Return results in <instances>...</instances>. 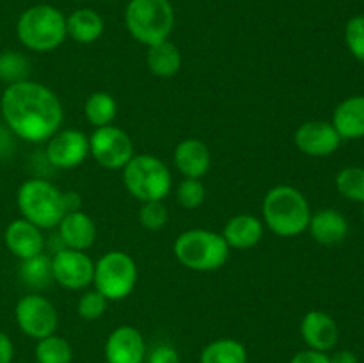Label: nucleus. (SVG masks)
<instances>
[{"mask_svg": "<svg viewBox=\"0 0 364 363\" xmlns=\"http://www.w3.org/2000/svg\"><path fill=\"white\" fill-rule=\"evenodd\" d=\"M0 110L14 135L27 142H45L59 132L63 105L55 93L39 82L9 84L0 98Z\"/></svg>", "mask_w": 364, "mask_h": 363, "instance_id": "f257e3e1", "label": "nucleus"}, {"mask_svg": "<svg viewBox=\"0 0 364 363\" xmlns=\"http://www.w3.org/2000/svg\"><path fill=\"white\" fill-rule=\"evenodd\" d=\"M263 219L267 228L279 237H295L308 230L311 209L299 189L277 185L263 198Z\"/></svg>", "mask_w": 364, "mask_h": 363, "instance_id": "f03ea898", "label": "nucleus"}, {"mask_svg": "<svg viewBox=\"0 0 364 363\" xmlns=\"http://www.w3.org/2000/svg\"><path fill=\"white\" fill-rule=\"evenodd\" d=\"M16 36L32 52H52L66 39V16L48 4L32 6L18 18Z\"/></svg>", "mask_w": 364, "mask_h": 363, "instance_id": "7ed1b4c3", "label": "nucleus"}, {"mask_svg": "<svg viewBox=\"0 0 364 363\" xmlns=\"http://www.w3.org/2000/svg\"><path fill=\"white\" fill-rule=\"evenodd\" d=\"M20 214L39 230L57 228L66 214L63 191L43 178H31L20 185L16 194Z\"/></svg>", "mask_w": 364, "mask_h": 363, "instance_id": "20e7f679", "label": "nucleus"}, {"mask_svg": "<svg viewBox=\"0 0 364 363\" xmlns=\"http://www.w3.org/2000/svg\"><path fill=\"white\" fill-rule=\"evenodd\" d=\"M174 256L183 267L210 273L224 267L230 258V246L223 233L210 230H187L174 241Z\"/></svg>", "mask_w": 364, "mask_h": 363, "instance_id": "39448f33", "label": "nucleus"}, {"mask_svg": "<svg viewBox=\"0 0 364 363\" xmlns=\"http://www.w3.org/2000/svg\"><path fill=\"white\" fill-rule=\"evenodd\" d=\"M124 23L132 38L146 46L166 41L174 28V9L169 0H130Z\"/></svg>", "mask_w": 364, "mask_h": 363, "instance_id": "423d86ee", "label": "nucleus"}, {"mask_svg": "<svg viewBox=\"0 0 364 363\" xmlns=\"http://www.w3.org/2000/svg\"><path fill=\"white\" fill-rule=\"evenodd\" d=\"M123 182L139 201H164L169 194L173 178L166 164L153 155H134L123 167Z\"/></svg>", "mask_w": 364, "mask_h": 363, "instance_id": "0eeeda50", "label": "nucleus"}, {"mask_svg": "<svg viewBox=\"0 0 364 363\" xmlns=\"http://www.w3.org/2000/svg\"><path fill=\"white\" fill-rule=\"evenodd\" d=\"M92 283L96 290L105 295L109 301H121L134 292L137 283V265L127 253H105L95 263Z\"/></svg>", "mask_w": 364, "mask_h": 363, "instance_id": "6e6552de", "label": "nucleus"}, {"mask_svg": "<svg viewBox=\"0 0 364 363\" xmlns=\"http://www.w3.org/2000/svg\"><path fill=\"white\" fill-rule=\"evenodd\" d=\"M89 155L105 169H123L134 157V142L124 130L107 125L89 137Z\"/></svg>", "mask_w": 364, "mask_h": 363, "instance_id": "1a4fd4ad", "label": "nucleus"}, {"mask_svg": "<svg viewBox=\"0 0 364 363\" xmlns=\"http://www.w3.org/2000/svg\"><path fill=\"white\" fill-rule=\"evenodd\" d=\"M18 327L27 337L41 340L53 335L57 327V310L52 302L39 294L23 295L14 308Z\"/></svg>", "mask_w": 364, "mask_h": 363, "instance_id": "9d476101", "label": "nucleus"}, {"mask_svg": "<svg viewBox=\"0 0 364 363\" xmlns=\"http://www.w3.org/2000/svg\"><path fill=\"white\" fill-rule=\"evenodd\" d=\"M53 281L70 290L89 287L95 276V263L84 251L64 248L52 256Z\"/></svg>", "mask_w": 364, "mask_h": 363, "instance_id": "9b49d317", "label": "nucleus"}, {"mask_svg": "<svg viewBox=\"0 0 364 363\" xmlns=\"http://www.w3.org/2000/svg\"><path fill=\"white\" fill-rule=\"evenodd\" d=\"M46 160L57 169H73L80 166L89 155V137L80 130L55 132L46 141Z\"/></svg>", "mask_w": 364, "mask_h": 363, "instance_id": "f8f14e48", "label": "nucleus"}, {"mask_svg": "<svg viewBox=\"0 0 364 363\" xmlns=\"http://www.w3.org/2000/svg\"><path fill=\"white\" fill-rule=\"evenodd\" d=\"M340 144L341 137L329 121H306L295 132V146L309 157H329Z\"/></svg>", "mask_w": 364, "mask_h": 363, "instance_id": "ddd939ff", "label": "nucleus"}, {"mask_svg": "<svg viewBox=\"0 0 364 363\" xmlns=\"http://www.w3.org/2000/svg\"><path fill=\"white\" fill-rule=\"evenodd\" d=\"M146 342L134 326H119L109 335L105 344L107 363H142Z\"/></svg>", "mask_w": 364, "mask_h": 363, "instance_id": "4468645a", "label": "nucleus"}, {"mask_svg": "<svg viewBox=\"0 0 364 363\" xmlns=\"http://www.w3.org/2000/svg\"><path fill=\"white\" fill-rule=\"evenodd\" d=\"M301 335L309 349L327 352L336 347L338 340H340V327L329 313L311 310L302 317Z\"/></svg>", "mask_w": 364, "mask_h": 363, "instance_id": "2eb2a0df", "label": "nucleus"}, {"mask_svg": "<svg viewBox=\"0 0 364 363\" xmlns=\"http://www.w3.org/2000/svg\"><path fill=\"white\" fill-rule=\"evenodd\" d=\"M4 242L16 258L27 260L45 251V237L36 224L27 219H14L7 224Z\"/></svg>", "mask_w": 364, "mask_h": 363, "instance_id": "dca6fc26", "label": "nucleus"}, {"mask_svg": "<svg viewBox=\"0 0 364 363\" xmlns=\"http://www.w3.org/2000/svg\"><path fill=\"white\" fill-rule=\"evenodd\" d=\"M57 228H59V237L63 238L64 248L85 251L96 241L95 221L87 214L82 212V210L64 214Z\"/></svg>", "mask_w": 364, "mask_h": 363, "instance_id": "f3484780", "label": "nucleus"}, {"mask_svg": "<svg viewBox=\"0 0 364 363\" xmlns=\"http://www.w3.org/2000/svg\"><path fill=\"white\" fill-rule=\"evenodd\" d=\"M212 155L203 141L188 137L174 149V166L185 178H201L208 173Z\"/></svg>", "mask_w": 364, "mask_h": 363, "instance_id": "a211bd4d", "label": "nucleus"}, {"mask_svg": "<svg viewBox=\"0 0 364 363\" xmlns=\"http://www.w3.org/2000/svg\"><path fill=\"white\" fill-rule=\"evenodd\" d=\"M333 127L341 141L364 137V95L350 96L334 109Z\"/></svg>", "mask_w": 364, "mask_h": 363, "instance_id": "6ab92c4d", "label": "nucleus"}, {"mask_svg": "<svg viewBox=\"0 0 364 363\" xmlns=\"http://www.w3.org/2000/svg\"><path fill=\"white\" fill-rule=\"evenodd\" d=\"M308 230L318 244L336 246L347 237L348 223L343 214H340L338 210L323 209L316 214H311Z\"/></svg>", "mask_w": 364, "mask_h": 363, "instance_id": "aec40b11", "label": "nucleus"}, {"mask_svg": "<svg viewBox=\"0 0 364 363\" xmlns=\"http://www.w3.org/2000/svg\"><path fill=\"white\" fill-rule=\"evenodd\" d=\"M223 237L230 248H255L263 237V223L251 214H238L224 224Z\"/></svg>", "mask_w": 364, "mask_h": 363, "instance_id": "412c9836", "label": "nucleus"}, {"mask_svg": "<svg viewBox=\"0 0 364 363\" xmlns=\"http://www.w3.org/2000/svg\"><path fill=\"white\" fill-rule=\"evenodd\" d=\"M103 28H105L103 18L89 7L73 11L66 18L68 36L73 41L82 43V45H89V43H95L96 39H100V36L103 34Z\"/></svg>", "mask_w": 364, "mask_h": 363, "instance_id": "4be33fe9", "label": "nucleus"}, {"mask_svg": "<svg viewBox=\"0 0 364 363\" xmlns=\"http://www.w3.org/2000/svg\"><path fill=\"white\" fill-rule=\"evenodd\" d=\"M146 63H148L149 71L156 77H173L181 68V52L174 43L166 39V41L148 46Z\"/></svg>", "mask_w": 364, "mask_h": 363, "instance_id": "5701e85b", "label": "nucleus"}, {"mask_svg": "<svg viewBox=\"0 0 364 363\" xmlns=\"http://www.w3.org/2000/svg\"><path fill=\"white\" fill-rule=\"evenodd\" d=\"M199 363H247V351L238 340L219 338L203 349Z\"/></svg>", "mask_w": 364, "mask_h": 363, "instance_id": "b1692460", "label": "nucleus"}, {"mask_svg": "<svg viewBox=\"0 0 364 363\" xmlns=\"http://www.w3.org/2000/svg\"><path fill=\"white\" fill-rule=\"evenodd\" d=\"M20 280L23 281L27 287L31 288H46L53 281L52 273V258L45 253L32 256V258L21 260L20 270Z\"/></svg>", "mask_w": 364, "mask_h": 363, "instance_id": "393cba45", "label": "nucleus"}, {"mask_svg": "<svg viewBox=\"0 0 364 363\" xmlns=\"http://www.w3.org/2000/svg\"><path fill=\"white\" fill-rule=\"evenodd\" d=\"M85 120L96 128L107 127L114 121L117 114V103L110 93L105 91H96L87 96L84 105Z\"/></svg>", "mask_w": 364, "mask_h": 363, "instance_id": "a878e982", "label": "nucleus"}, {"mask_svg": "<svg viewBox=\"0 0 364 363\" xmlns=\"http://www.w3.org/2000/svg\"><path fill=\"white\" fill-rule=\"evenodd\" d=\"M31 75V60L21 52L6 50L0 53V80L9 84L28 80Z\"/></svg>", "mask_w": 364, "mask_h": 363, "instance_id": "bb28decb", "label": "nucleus"}, {"mask_svg": "<svg viewBox=\"0 0 364 363\" xmlns=\"http://www.w3.org/2000/svg\"><path fill=\"white\" fill-rule=\"evenodd\" d=\"M71 358H73L71 345L64 338L50 335L38 340L36 345L38 363H71Z\"/></svg>", "mask_w": 364, "mask_h": 363, "instance_id": "cd10ccee", "label": "nucleus"}, {"mask_svg": "<svg viewBox=\"0 0 364 363\" xmlns=\"http://www.w3.org/2000/svg\"><path fill=\"white\" fill-rule=\"evenodd\" d=\"M336 189L343 198L364 203V167H345L336 177Z\"/></svg>", "mask_w": 364, "mask_h": 363, "instance_id": "c85d7f7f", "label": "nucleus"}, {"mask_svg": "<svg viewBox=\"0 0 364 363\" xmlns=\"http://www.w3.org/2000/svg\"><path fill=\"white\" fill-rule=\"evenodd\" d=\"M206 196L205 185L199 182V178H185L180 182L176 189V201L187 210H194L203 205Z\"/></svg>", "mask_w": 364, "mask_h": 363, "instance_id": "c756f323", "label": "nucleus"}, {"mask_svg": "<svg viewBox=\"0 0 364 363\" xmlns=\"http://www.w3.org/2000/svg\"><path fill=\"white\" fill-rule=\"evenodd\" d=\"M169 219V212L164 201H146L139 210V221L146 230H162Z\"/></svg>", "mask_w": 364, "mask_h": 363, "instance_id": "7c9ffc66", "label": "nucleus"}, {"mask_svg": "<svg viewBox=\"0 0 364 363\" xmlns=\"http://www.w3.org/2000/svg\"><path fill=\"white\" fill-rule=\"evenodd\" d=\"M345 43L358 60L364 63V14L350 18L345 25Z\"/></svg>", "mask_w": 364, "mask_h": 363, "instance_id": "2f4dec72", "label": "nucleus"}, {"mask_svg": "<svg viewBox=\"0 0 364 363\" xmlns=\"http://www.w3.org/2000/svg\"><path fill=\"white\" fill-rule=\"evenodd\" d=\"M107 305H109V299L103 294H100L98 290H89L78 299V315L85 320H96L105 313Z\"/></svg>", "mask_w": 364, "mask_h": 363, "instance_id": "473e14b6", "label": "nucleus"}, {"mask_svg": "<svg viewBox=\"0 0 364 363\" xmlns=\"http://www.w3.org/2000/svg\"><path fill=\"white\" fill-rule=\"evenodd\" d=\"M148 363H180V354L169 344H160L149 352Z\"/></svg>", "mask_w": 364, "mask_h": 363, "instance_id": "72a5a7b5", "label": "nucleus"}, {"mask_svg": "<svg viewBox=\"0 0 364 363\" xmlns=\"http://www.w3.org/2000/svg\"><path fill=\"white\" fill-rule=\"evenodd\" d=\"M290 363H329V356L326 352L308 349V351L297 352Z\"/></svg>", "mask_w": 364, "mask_h": 363, "instance_id": "f704fd0d", "label": "nucleus"}, {"mask_svg": "<svg viewBox=\"0 0 364 363\" xmlns=\"http://www.w3.org/2000/svg\"><path fill=\"white\" fill-rule=\"evenodd\" d=\"M14 356V347L11 338L4 331H0V363H11Z\"/></svg>", "mask_w": 364, "mask_h": 363, "instance_id": "c9c22d12", "label": "nucleus"}, {"mask_svg": "<svg viewBox=\"0 0 364 363\" xmlns=\"http://www.w3.org/2000/svg\"><path fill=\"white\" fill-rule=\"evenodd\" d=\"M64 196V206H66V212H77L82 206V198L75 191L63 192Z\"/></svg>", "mask_w": 364, "mask_h": 363, "instance_id": "e433bc0d", "label": "nucleus"}, {"mask_svg": "<svg viewBox=\"0 0 364 363\" xmlns=\"http://www.w3.org/2000/svg\"><path fill=\"white\" fill-rule=\"evenodd\" d=\"M329 363H359L355 352L348 351V349H341V351H336L329 358Z\"/></svg>", "mask_w": 364, "mask_h": 363, "instance_id": "4c0bfd02", "label": "nucleus"}, {"mask_svg": "<svg viewBox=\"0 0 364 363\" xmlns=\"http://www.w3.org/2000/svg\"><path fill=\"white\" fill-rule=\"evenodd\" d=\"M363 221H364V203H363Z\"/></svg>", "mask_w": 364, "mask_h": 363, "instance_id": "58836bf2", "label": "nucleus"}]
</instances>
